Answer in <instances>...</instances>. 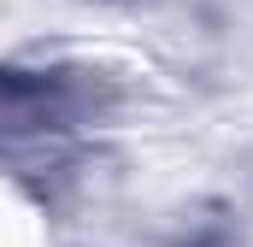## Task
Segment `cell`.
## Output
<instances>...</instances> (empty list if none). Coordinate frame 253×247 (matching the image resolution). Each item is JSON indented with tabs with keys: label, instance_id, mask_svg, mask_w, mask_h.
Masks as SVG:
<instances>
[{
	"label": "cell",
	"instance_id": "1",
	"mask_svg": "<svg viewBox=\"0 0 253 247\" xmlns=\"http://www.w3.org/2000/svg\"><path fill=\"white\" fill-rule=\"evenodd\" d=\"M100 112V82L88 71H0V141H65Z\"/></svg>",
	"mask_w": 253,
	"mask_h": 247
}]
</instances>
